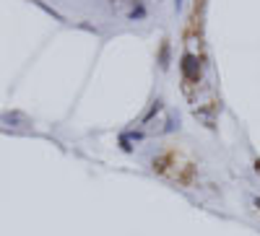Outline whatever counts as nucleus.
<instances>
[{
  "instance_id": "f257e3e1",
  "label": "nucleus",
  "mask_w": 260,
  "mask_h": 236,
  "mask_svg": "<svg viewBox=\"0 0 260 236\" xmlns=\"http://www.w3.org/2000/svg\"><path fill=\"white\" fill-rule=\"evenodd\" d=\"M255 205H257V208H260V198H257V200H255Z\"/></svg>"
}]
</instances>
